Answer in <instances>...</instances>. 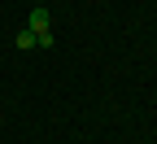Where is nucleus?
Here are the masks:
<instances>
[{"label": "nucleus", "mask_w": 157, "mask_h": 144, "mask_svg": "<svg viewBox=\"0 0 157 144\" xmlns=\"http://www.w3.org/2000/svg\"><path fill=\"white\" fill-rule=\"evenodd\" d=\"M13 44H17V48H22V53H31V48H39V35L22 26V31H17V39H13Z\"/></svg>", "instance_id": "obj_2"}, {"label": "nucleus", "mask_w": 157, "mask_h": 144, "mask_svg": "<svg viewBox=\"0 0 157 144\" xmlns=\"http://www.w3.org/2000/svg\"><path fill=\"white\" fill-rule=\"evenodd\" d=\"M26 31H35V35H44V31H52V13H48L44 5H35V9L26 13Z\"/></svg>", "instance_id": "obj_1"}]
</instances>
